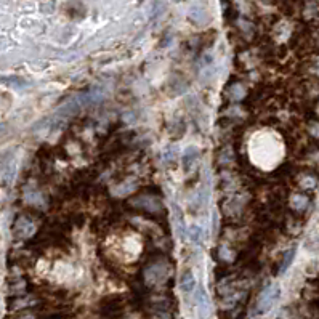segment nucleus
Returning a JSON list of instances; mask_svg holds the SVG:
<instances>
[{
	"instance_id": "nucleus-1",
	"label": "nucleus",
	"mask_w": 319,
	"mask_h": 319,
	"mask_svg": "<svg viewBox=\"0 0 319 319\" xmlns=\"http://www.w3.org/2000/svg\"><path fill=\"white\" fill-rule=\"evenodd\" d=\"M124 300L120 297H109L101 301V313L106 318H117L124 311Z\"/></svg>"
},
{
	"instance_id": "nucleus-2",
	"label": "nucleus",
	"mask_w": 319,
	"mask_h": 319,
	"mask_svg": "<svg viewBox=\"0 0 319 319\" xmlns=\"http://www.w3.org/2000/svg\"><path fill=\"white\" fill-rule=\"evenodd\" d=\"M279 290L276 287H268L262 292L260 300H258V313H265L274 305V301L278 300Z\"/></svg>"
},
{
	"instance_id": "nucleus-3",
	"label": "nucleus",
	"mask_w": 319,
	"mask_h": 319,
	"mask_svg": "<svg viewBox=\"0 0 319 319\" xmlns=\"http://www.w3.org/2000/svg\"><path fill=\"white\" fill-rule=\"evenodd\" d=\"M32 222L27 217H19L16 220L15 226H13V233L16 238H27L29 233H32Z\"/></svg>"
},
{
	"instance_id": "nucleus-4",
	"label": "nucleus",
	"mask_w": 319,
	"mask_h": 319,
	"mask_svg": "<svg viewBox=\"0 0 319 319\" xmlns=\"http://www.w3.org/2000/svg\"><path fill=\"white\" fill-rule=\"evenodd\" d=\"M181 289L185 290V292H189V290L194 289V285H196V281H194V276L189 273V271H186L183 276H181Z\"/></svg>"
},
{
	"instance_id": "nucleus-5",
	"label": "nucleus",
	"mask_w": 319,
	"mask_h": 319,
	"mask_svg": "<svg viewBox=\"0 0 319 319\" xmlns=\"http://www.w3.org/2000/svg\"><path fill=\"white\" fill-rule=\"evenodd\" d=\"M294 255H295V250L294 249H290L289 252H285V255H284V258H282V262H281V265H279V269H278V274H281V273H284L285 269L289 268V265L292 263V258H294Z\"/></svg>"
},
{
	"instance_id": "nucleus-6",
	"label": "nucleus",
	"mask_w": 319,
	"mask_h": 319,
	"mask_svg": "<svg viewBox=\"0 0 319 319\" xmlns=\"http://www.w3.org/2000/svg\"><path fill=\"white\" fill-rule=\"evenodd\" d=\"M294 202H295V206H297V208H306V206H308V199L306 197H303V196H295L294 197Z\"/></svg>"
},
{
	"instance_id": "nucleus-7",
	"label": "nucleus",
	"mask_w": 319,
	"mask_h": 319,
	"mask_svg": "<svg viewBox=\"0 0 319 319\" xmlns=\"http://www.w3.org/2000/svg\"><path fill=\"white\" fill-rule=\"evenodd\" d=\"M0 130H2V127H0Z\"/></svg>"
}]
</instances>
